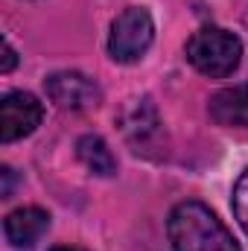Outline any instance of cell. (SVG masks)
Returning a JSON list of instances; mask_svg holds the SVG:
<instances>
[{"label": "cell", "instance_id": "obj_4", "mask_svg": "<svg viewBox=\"0 0 248 251\" xmlns=\"http://www.w3.org/2000/svg\"><path fill=\"white\" fill-rule=\"evenodd\" d=\"M44 120V105L26 91H12L0 102V140L12 143L32 134Z\"/></svg>", "mask_w": 248, "mask_h": 251}, {"label": "cell", "instance_id": "obj_3", "mask_svg": "<svg viewBox=\"0 0 248 251\" xmlns=\"http://www.w3.org/2000/svg\"><path fill=\"white\" fill-rule=\"evenodd\" d=\"M155 38V24H152V15L140 6H128L123 9L114 24H111V32H108V53L114 62L131 64L137 62L149 44Z\"/></svg>", "mask_w": 248, "mask_h": 251}, {"label": "cell", "instance_id": "obj_1", "mask_svg": "<svg viewBox=\"0 0 248 251\" xmlns=\"http://www.w3.org/2000/svg\"><path fill=\"white\" fill-rule=\"evenodd\" d=\"M167 231L175 251H240L231 231L201 201L175 204L170 213Z\"/></svg>", "mask_w": 248, "mask_h": 251}, {"label": "cell", "instance_id": "obj_8", "mask_svg": "<svg viewBox=\"0 0 248 251\" xmlns=\"http://www.w3.org/2000/svg\"><path fill=\"white\" fill-rule=\"evenodd\" d=\"M76 155H79V161H82L91 173H97V176H114V173H117V161H114L108 143H105L99 134H85V137H79V140H76Z\"/></svg>", "mask_w": 248, "mask_h": 251}, {"label": "cell", "instance_id": "obj_6", "mask_svg": "<svg viewBox=\"0 0 248 251\" xmlns=\"http://www.w3.org/2000/svg\"><path fill=\"white\" fill-rule=\"evenodd\" d=\"M47 228H50V213L35 204L12 210L3 222V234L12 249H32L47 234Z\"/></svg>", "mask_w": 248, "mask_h": 251}, {"label": "cell", "instance_id": "obj_12", "mask_svg": "<svg viewBox=\"0 0 248 251\" xmlns=\"http://www.w3.org/2000/svg\"><path fill=\"white\" fill-rule=\"evenodd\" d=\"M53 251H85V249H70V246H62V249H53Z\"/></svg>", "mask_w": 248, "mask_h": 251}, {"label": "cell", "instance_id": "obj_11", "mask_svg": "<svg viewBox=\"0 0 248 251\" xmlns=\"http://www.w3.org/2000/svg\"><path fill=\"white\" fill-rule=\"evenodd\" d=\"M3 178H6V187H3V199H9V196H12V170H9V167H3Z\"/></svg>", "mask_w": 248, "mask_h": 251}, {"label": "cell", "instance_id": "obj_5", "mask_svg": "<svg viewBox=\"0 0 248 251\" xmlns=\"http://www.w3.org/2000/svg\"><path fill=\"white\" fill-rule=\"evenodd\" d=\"M47 97L62 108V111H88L94 105H99V88L91 76L85 73H76V70H62V73H53L47 82Z\"/></svg>", "mask_w": 248, "mask_h": 251}, {"label": "cell", "instance_id": "obj_9", "mask_svg": "<svg viewBox=\"0 0 248 251\" xmlns=\"http://www.w3.org/2000/svg\"><path fill=\"white\" fill-rule=\"evenodd\" d=\"M234 216H237V222L243 225V231L248 234V170L240 176V181H237V187H234Z\"/></svg>", "mask_w": 248, "mask_h": 251}, {"label": "cell", "instance_id": "obj_7", "mask_svg": "<svg viewBox=\"0 0 248 251\" xmlns=\"http://www.w3.org/2000/svg\"><path fill=\"white\" fill-rule=\"evenodd\" d=\"M210 117L219 126H248V85L219 91L210 100Z\"/></svg>", "mask_w": 248, "mask_h": 251}, {"label": "cell", "instance_id": "obj_10", "mask_svg": "<svg viewBox=\"0 0 248 251\" xmlns=\"http://www.w3.org/2000/svg\"><path fill=\"white\" fill-rule=\"evenodd\" d=\"M15 62H18V53H15L12 44L3 38V64H0V73H9V70L15 67Z\"/></svg>", "mask_w": 248, "mask_h": 251}, {"label": "cell", "instance_id": "obj_2", "mask_svg": "<svg viewBox=\"0 0 248 251\" xmlns=\"http://www.w3.org/2000/svg\"><path fill=\"white\" fill-rule=\"evenodd\" d=\"M243 59V41L222 26H201L187 41V62L210 79L231 76Z\"/></svg>", "mask_w": 248, "mask_h": 251}]
</instances>
